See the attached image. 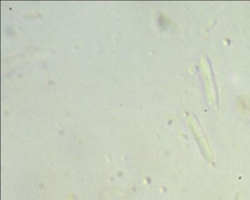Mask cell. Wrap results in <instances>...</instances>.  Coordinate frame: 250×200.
<instances>
[]
</instances>
